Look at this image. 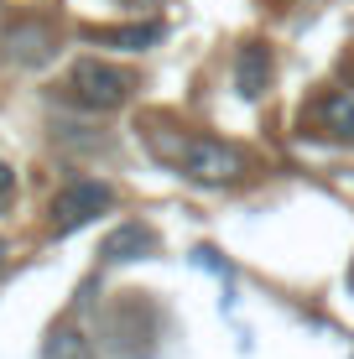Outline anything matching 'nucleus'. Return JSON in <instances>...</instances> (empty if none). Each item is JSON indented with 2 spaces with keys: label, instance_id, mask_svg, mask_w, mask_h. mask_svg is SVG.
<instances>
[{
  "label": "nucleus",
  "instance_id": "1a4fd4ad",
  "mask_svg": "<svg viewBox=\"0 0 354 359\" xmlns=\"http://www.w3.org/2000/svg\"><path fill=\"white\" fill-rule=\"evenodd\" d=\"M42 359H94V354H89V344H83V339H79L73 328H57L53 339H47Z\"/></svg>",
  "mask_w": 354,
  "mask_h": 359
},
{
  "label": "nucleus",
  "instance_id": "6e6552de",
  "mask_svg": "<svg viewBox=\"0 0 354 359\" xmlns=\"http://www.w3.org/2000/svg\"><path fill=\"white\" fill-rule=\"evenodd\" d=\"M94 42H104V47H125V53H141V47L162 42V27H109V32H94Z\"/></svg>",
  "mask_w": 354,
  "mask_h": 359
},
{
  "label": "nucleus",
  "instance_id": "423d86ee",
  "mask_svg": "<svg viewBox=\"0 0 354 359\" xmlns=\"http://www.w3.org/2000/svg\"><path fill=\"white\" fill-rule=\"evenodd\" d=\"M11 57H16V63H27V68H36V63H47V57H53V32L47 27H11Z\"/></svg>",
  "mask_w": 354,
  "mask_h": 359
},
{
  "label": "nucleus",
  "instance_id": "0eeeda50",
  "mask_svg": "<svg viewBox=\"0 0 354 359\" xmlns=\"http://www.w3.org/2000/svg\"><path fill=\"white\" fill-rule=\"evenodd\" d=\"M318 120L328 135H344V141H354V99L349 94H328L318 104Z\"/></svg>",
  "mask_w": 354,
  "mask_h": 359
},
{
  "label": "nucleus",
  "instance_id": "f257e3e1",
  "mask_svg": "<svg viewBox=\"0 0 354 359\" xmlns=\"http://www.w3.org/2000/svg\"><path fill=\"white\" fill-rule=\"evenodd\" d=\"M172 162H177L182 177L198 182V188H224V182H235L240 172H245V156H240L235 146L203 141V135H188V141H177Z\"/></svg>",
  "mask_w": 354,
  "mask_h": 359
},
{
  "label": "nucleus",
  "instance_id": "9d476101",
  "mask_svg": "<svg viewBox=\"0 0 354 359\" xmlns=\"http://www.w3.org/2000/svg\"><path fill=\"white\" fill-rule=\"evenodd\" d=\"M11 198H16V172H11V162L0 156V208H6Z\"/></svg>",
  "mask_w": 354,
  "mask_h": 359
},
{
  "label": "nucleus",
  "instance_id": "39448f33",
  "mask_svg": "<svg viewBox=\"0 0 354 359\" xmlns=\"http://www.w3.org/2000/svg\"><path fill=\"white\" fill-rule=\"evenodd\" d=\"M266 83H271V57H266L261 42H245V47H240V57H235V89L245 99H261Z\"/></svg>",
  "mask_w": 354,
  "mask_h": 359
},
{
  "label": "nucleus",
  "instance_id": "f03ea898",
  "mask_svg": "<svg viewBox=\"0 0 354 359\" xmlns=\"http://www.w3.org/2000/svg\"><path fill=\"white\" fill-rule=\"evenodd\" d=\"M73 99L79 104H89V109H100V115H109V109H120L130 99V73L125 68H115V63H100V57H83L79 68H73Z\"/></svg>",
  "mask_w": 354,
  "mask_h": 359
},
{
  "label": "nucleus",
  "instance_id": "20e7f679",
  "mask_svg": "<svg viewBox=\"0 0 354 359\" xmlns=\"http://www.w3.org/2000/svg\"><path fill=\"white\" fill-rule=\"evenodd\" d=\"M151 250H156V234L146 224H120L115 234H104L100 261L104 266H125V261H141V255H151Z\"/></svg>",
  "mask_w": 354,
  "mask_h": 359
},
{
  "label": "nucleus",
  "instance_id": "7ed1b4c3",
  "mask_svg": "<svg viewBox=\"0 0 354 359\" xmlns=\"http://www.w3.org/2000/svg\"><path fill=\"white\" fill-rule=\"evenodd\" d=\"M109 203H115L109 182H68V188L53 198V229L57 234H73V229L89 224V219H100Z\"/></svg>",
  "mask_w": 354,
  "mask_h": 359
}]
</instances>
